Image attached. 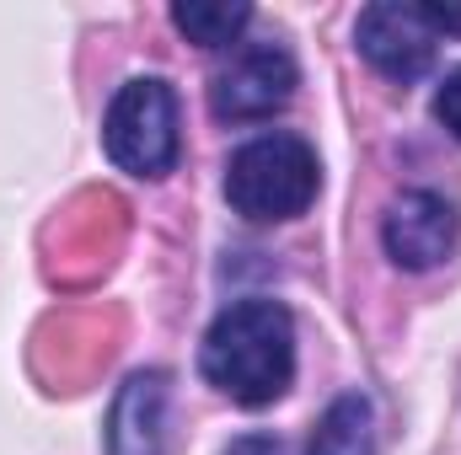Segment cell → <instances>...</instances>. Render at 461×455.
Segmentation results:
<instances>
[{
  "label": "cell",
  "instance_id": "cell-11",
  "mask_svg": "<svg viewBox=\"0 0 461 455\" xmlns=\"http://www.w3.org/2000/svg\"><path fill=\"white\" fill-rule=\"evenodd\" d=\"M419 11H424V22L435 27V38H440V32H461V5H440V0H424Z\"/></svg>",
  "mask_w": 461,
  "mask_h": 455
},
{
  "label": "cell",
  "instance_id": "cell-5",
  "mask_svg": "<svg viewBox=\"0 0 461 455\" xmlns=\"http://www.w3.org/2000/svg\"><path fill=\"white\" fill-rule=\"evenodd\" d=\"M354 43L359 54L397 86H413L429 65H435V27L424 22L419 5H397V0H381V5H365L359 11V27H354Z\"/></svg>",
  "mask_w": 461,
  "mask_h": 455
},
{
  "label": "cell",
  "instance_id": "cell-6",
  "mask_svg": "<svg viewBox=\"0 0 461 455\" xmlns=\"http://www.w3.org/2000/svg\"><path fill=\"white\" fill-rule=\"evenodd\" d=\"M456 236H461V215L451 199L429 193V188H408L386 220H381V241H386V257L408 273H424L435 263H446L456 252Z\"/></svg>",
  "mask_w": 461,
  "mask_h": 455
},
{
  "label": "cell",
  "instance_id": "cell-1",
  "mask_svg": "<svg viewBox=\"0 0 461 455\" xmlns=\"http://www.w3.org/2000/svg\"><path fill=\"white\" fill-rule=\"evenodd\" d=\"M204 380L236 407H268L295 380V322L279 300L226 306L199 348Z\"/></svg>",
  "mask_w": 461,
  "mask_h": 455
},
{
  "label": "cell",
  "instance_id": "cell-2",
  "mask_svg": "<svg viewBox=\"0 0 461 455\" xmlns=\"http://www.w3.org/2000/svg\"><path fill=\"white\" fill-rule=\"evenodd\" d=\"M322 188L317 150L301 134H258L226 161V199L252 226H279L312 210Z\"/></svg>",
  "mask_w": 461,
  "mask_h": 455
},
{
  "label": "cell",
  "instance_id": "cell-10",
  "mask_svg": "<svg viewBox=\"0 0 461 455\" xmlns=\"http://www.w3.org/2000/svg\"><path fill=\"white\" fill-rule=\"evenodd\" d=\"M435 118L451 129V139H461V65L440 81V92H435Z\"/></svg>",
  "mask_w": 461,
  "mask_h": 455
},
{
  "label": "cell",
  "instance_id": "cell-4",
  "mask_svg": "<svg viewBox=\"0 0 461 455\" xmlns=\"http://www.w3.org/2000/svg\"><path fill=\"white\" fill-rule=\"evenodd\" d=\"M295 54L285 43H241L210 81V113L221 123H258L274 118L295 97Z\"/></svg>",
  "mask_w": 461,
  "mask_h": 455
},
{
  "label": "cell",
  "instance_id": "cell-7",
  "mask_svg": "<svg viewBox=\"0 0 461 455\" xmlns=\"http://www.w3.org/2000/svg\"><path fill=\"white\" fill-rule=\"evenodd\" d=\"M161 413H167V375L161 370L134 375L108 424V455H161Z\"/></svg>",
  "mask_w": 461,
  "mask_h": 455
},
{
  "label": "cell",
  "instance_id": "cell-12",
  "mask_svg": "<svg viewBox=\"0 0 461 455\" xmlns=\"http://www.w3.org/2000/svg\"><path fill=\"white\" fill-rule=\"evenodd\" d=\"M226 455H285V451H279V440H268V434H241Z\"/></svg>",
  "mask_w": 461,
  "mask_h": 455
},
{
  "label": "cell",
  "instance_id": "cell-9",
  "mask_svg": "<svg viewBox=\"0 0 461 455\" xmlns=\"http://www.w3.org/2000/svg\"><path fill=\"white\" fill-rule=\"evenodd\" d=\"M247 22H252L247 0H177L172 5V27L188 43H199V49H230V43H241Z\"/></svg>",
  "mask_w": 461,
  "mask_h": 455
},
{
  "label": "cell",
  "instance_id": "cell-3",
  "mask_svg": "<svg viewBox=\"0 0 461 455\" xmlns=\"http://www.w3.org/2000/svg\"><path fill=\"white\" fill-rule=\"evenodd\" d=\"M103 145L113 156V166H123L129 177H167L177 166V150H183V134H177V97L161 76H140V81H123L118 97L108 103L103 118Z\"/></svg>",
  "mask_w": 461,
  "mask_h": 455
},
{
  "label": "cell",
  "instance_id": "cell-8",
  "mask_svg": "<svg viewBox=\"0 0 461 455\" xmlns=\"http://www.w3.org/2000/svg\"><path fill=\"white\" fill-rule=\"evenodd\" d=\"M306 455H375V413L359 391H344L322 418Z\"/></svg>",
  "mask_w": 461,
  "mask_h": 455
}]
</instances>
